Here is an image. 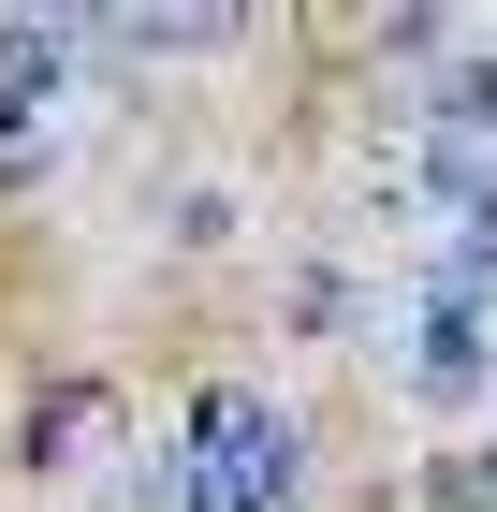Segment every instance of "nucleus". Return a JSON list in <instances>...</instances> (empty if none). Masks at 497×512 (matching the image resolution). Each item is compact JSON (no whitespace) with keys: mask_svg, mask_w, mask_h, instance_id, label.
<instances>
[{"mask_svg":"<svg viewBox=\"0 0 497 512\" xmlns=\"http://www.w3.org/2000/svg\"><path fill=\"white\" fill-rule=\"evenodd\" d=\"M366 308H381V293H366L351 264H293V293H278V337L337 352V337H366Z\"/></svg>","mask_w":497,"mask_h":512,"instance_id":"obj_2","label":"nucleus"},{"mask_svg":"<svg viewBox=\"0 0 497 512\" xmlns=\"http://www.w3.org/2000/svg\"><path fill=\"white\" fill-rule=\"evenodd\" d=\"M483 469H497V439H483Z\"/></svg>","mask_w":497,"mask_h":512,"instance_id":"obj_4","label":"nucleus"},{"mask_svg":"<svg viewBox=\"0 0 497 512\" xmlns=\"http://www.w3.org/2000/svg\"><path fill=\"white\" fill-rule=\"evenodd\" d=\"M147 235L176 249V264H220V249H234V191H220V176H161V191H147Z\"/></svg>","mask_w":497,"mask_h":512,"instance_id":"obj_3","label":"nucleus"},{"mask_svg":"<svg viewBox=\"0 0 497 512\" xmlns=\"http://www.w3.org/2000/svg\"><path fill=\"white\" fill-rule=\"evenodd\" d=\"M132 439H147V425L117 410V381H103V366H59V381H30V395H15L0 469H15V483H88V469H117Z\"/></svg>","mask_w":497,"mask_h":512,"instance_id":"obj_1","label":"nucleus"}]
</instances>
